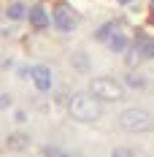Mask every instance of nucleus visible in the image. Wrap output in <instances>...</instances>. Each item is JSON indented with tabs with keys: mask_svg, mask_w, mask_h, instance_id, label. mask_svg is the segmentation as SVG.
Here are the masks:
<instances>
[{
	"mask_svg": "<svg viewBox=\"0 0 154 157\" xmlns=\"http://www.w3.org/2000/svg\"><path fill=\"white\" fill-rule=\"evenodd\" d=\"M11 146H14V149H24V146H27V144H30V138H27V136H24V133H14V136H11Z\"/></svg>",
	"mask_w": 154,
	"mask_h": 157,
	"instance_id": "nucleus-12",
	"label": "nucleus"
},
{
	"mask_svg": "<svg viewBox=\"0 0 154 157\" xmlns=\"http://www.w3.org/2000/svg\"><path fill=\"white\" fill-rule=\"evenodd\" d=\"M30 25L35 27V30H46L49 25H51V16L46 14L43 6H32L30 8Z\"/></svg>",
	"mask_w": 154,
	"mask_h": 157,
	"instance_id": "nucleus-6",
	"label": "nucleus"
},
{
	"mask_svg": "<svg viewBox=\"0 0 154 157\" xmlns=\"http://www.w3.org/2000/svg\"><path fill=\"white\" fill-rule=\"evenodd\" d=\"M116 3H122V6H127V3H133V0H116Z\"/></svg>",
	"mask_w": 154,
	"mask_h": 157,
	"instance_id": "nucleus-17",
	"label": "nucleus"
},
{
	"mask_svg": "<svg viewBox=\"0 0 154 157\" xmlns=\"http://www.w3.org/2000/svg\"><path fill=\"white\" fill-rule=\"evenodd\" d=\"M111 157H135V152L127 149V146H116V149L111 152Z\"/></svg>",
	"mask_w": 154,
	"mask_h": 157,
	"instance_id": "nucleus-14",
	"label": "nucleus"
},
{
	"mask_svg": "<svg viewBox=\"0 0 154 157\" xmlns=\"http://www.w3.org/2000/svg\"><path fill=\"white\" fill-rule=\"evenodd\" d=\"M6 14H8V19H24V16H30V11H27V6L24 3H11L8 8H6Z\"/></svg>",
	"mask_w": 154,
	"mask_h": 157,
	"instance_id": "nucleus-8",
	"label": "nucleus"
},
{
	"mask_svg": "<svg viewBox=\"0 0 154 157\" xmlns=\"http://www.w3.org/2000/svg\"><path fill=\"white\" fill-rule=\"evenodd\" d=\"M89 92L97 95V98L106 100V103H116V100L124 98V87L116 78H111V76H95L92 81H89Z\"/></svg>",
	"mask_w": 154,
	"mask_h": 157,
	"instance_id": "nucleus-3",
	"label": "nucleus"
},
{
	"mask_svg": "<svg viewBox=\"0 0 154 157\" xmlns=\"http://www.w3.org/2000/svg\"><path fill=\"white\" fill-rule=\"evenodd\" d=\"M130 46V41H127V35L124 33H116L111 41H108V52H114V54H124Z\"/></svg>",
	"mask_w": 154,
	"mask_h": 157,
	"instance_id": "nucleus-7",
	"label": "nucleus"
},
{
	"mask_svg": "<svg viewBox=\"0 0 154 157\" xmlns=\"http://www.w3.org/2000/svg\"><path fill=\"white\" fill-rule=\"evenodd\" d=\"M127 81H130L133 87H146V78H143V76H135V73H130V76H127Z\"/></svg>",
	"mask_w": 154,
	"mask_h": 157,
	"instance_id": "nucleus-15",
	"label": "nucleus"
},
{
	"mask_svg": "<svg viewBox=\"0 0 154 157\" xmlns=\"http://www.w3.org/2000/svg\"><path fill=\"white\" fill-rule=\"evenodd\" d=\"M119 125L122 130L127 133H146V130H152V114L146 109H138V106H130V109H124L119 114Z\"/></svg>",
	"mask_w": 154,
	"mask_h": 157,
	"instance_id": "nucleus-2",
	"label": "nucleus"
},
{
	"mask_svg": "<svg viewBox=\"0 0 154 157\" xmlns=\"http://www.w3.org/2000/svg\"><path fill=\"white\" fill-rule=\"evenodd\" d=\"M138 49H141V54H143V60H154V38H146V41H141Z\"/></svg>",
	"mask_w": 154,
	"mask_h": 157,
	"instance_id": "nucleus-10",
	"label": "nucleus"
},
{
	"mask_svg": "<svg viewBox=\"0 0 154 157\" xmlns=\"http://www.w3.org/2000/svg\"><path fill=\"white\" fill-rule=\"evenodd\" d=\"M116 33H119V30H116V22H108V25H103L100 30L95 33V38H97V41H106V44H108V41H111Z\"/></svg>",
	"mask_w": 154,
	"mask_h": 157,
	"instance_id": "nucleus-9",
	"label": "nucleus"
},
{
	"mask_svg": "<svg viewBox=\"0 0 154 157\" xmlns=\"http://www.w3.org/2000/svg\"><path fill=\"white\" fill-rule=\"evenodd\" d=\"M73 65H76V71H87V68H89V57H87L84 52H76V54H73Z\"/></svg>",
	"mask_w": 154,
	"mask_h": 157,
	"instance_id": "nucleus-11",
	"label": "nucleus"
},
{
	"mask_svg": "<svg viewBox=\"0 0 154 157\" xmlns=\"http://www.w3.org/2000/svg\"><path fill=\"white\" fill-rule=\"evenodd\" d=\"M8 106H11V95H3L0 98V109H8Z\"/></svg>",
	"mask_w": 154,
	"mask_h": 157,
	"instance_id": "nucleus-16",
	"label": "nucleus"
},
{
	"mask_svg": "<svg viewBox=\"0 0 154 157\" xmlns=\"http://www.w3.org/2000/svg\"><path fill=\"white\" fill-rule=\"evenodd\" d=\"M51 22H54V27L62 33H73L78 27V14L73 8H68V6H57L54 8V16H51Z\"/></svg>",
	"mask_w": 154,
	"mask_h": 157,
	"instance_id": "nucleus-4",
	"label": "nucleus"
},
{
	"mask_svg": "<svg viewBox=\"0 0 154 157\" xmlns=\"http://www.w3.org/2000/svg\"><path fill=\"white\" fill-rule=\"evenodd\" d=\"M30 78H32V84H35L41 92H49V90H51V71H49V65H32L30 68Z\"/></svg>",
	"mask_w": 154,
	"mask_h": 157,
	"instance_id": "nucleus-5",
	"label": "nucleus"
},
{
	"mask_svg": "<svg viewBox=\"0 0 154 157\" xmlns=\"http://www.w3.org/2000/svg\"><path fill=\"white\" fill-rule=\"evenodd\" d=\"M68 114L76 122H95L103 117V100L92 92H76L68 103Z\"/></svg>",
	"mask_w": 154,
	"mask_h": 157,
	"instance_id": "nucleus-1",
	"label": "nucleus"
},
{
	"mask_svg": "<svg viewBox=\"0 0 154 157\" xmlns=\"http://www.w3.org/2000/svg\"><path fill=\"white\" fill-rule=\"evenodd\" d=\"M152 6H154V0H152Z\"/></svg>",
	"mask_w": 154,
	"mask_h": 157,
	"instance_id": "nucleus-18",
	"label": "nucleus"
},
{
	"mask_svg": "<svg viewBox=\"0 0 154 157\" xmlns=\"http://www.w3.org/2000/svg\"><path fill=\"white\" fill-rule=\"evenodd\" d=\"M43 157H68V152L65 149H60V146H43Z\"/></svg>",
	"mask_w": 154,
	"mask_h": 157,
	"instance_id": "nucleus-13",
	"label": "nucleus"
}]
</instances>
